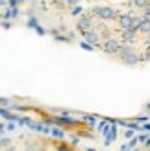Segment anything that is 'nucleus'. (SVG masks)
<instances>
[{
	"label": "nucleus",
	"instance_id": "obj_1",
	"mask_svg": "<svg viewBox=\"0 0 150 151\" xmlns=\"http://www.w3.org/2000/svg\"><path fill=\"white\" fill-rule=\"evenodd\" d=\"M119 55H121V61L124 65H128V66H135L139 63V55L133 52L130 46H122L121 52H119Z\"/></svg>",
	"mask_w": 150,
	"mask_h": 151
},
{
	"label": "nucleus",
	"instance_id": "obj_2",
	"mask_svg": "<svg viewBox=\"0 0 150 151\" xmlns=\"http://www.w3.org/2000/svg\"><path fill=\"white\" fill-rule=\"evenodd\" d=\"M95 13H96V17L102 19V20H111V19H115V17H117L115 9H113V7H108V6L95 7Z\"/></svg>",
	"mask_w": 150,
	"mask_h": 151
},
{
	"label": "nucleus",
	"instance_id": "obj_3",
	"mask_svg": "<svg viewBox=\"0 0 150 151\" xmlns=\"http://www.w3.org/2000/svg\"><path fill=\"white\" fill-rule=\"evenodd\" d=\"M121 42L119 41H115V39H108L106 42L102 44V50L106 52V54H119V52H121Z\"/></svg>",
	"mask_w": 150,
	"mask_h": 151
},
{
	"label": "nucleus",
	"instance_id": "obj_4",
	"mask_svg": "<svg viewBox=\"0 0 150 151\" xmlns=\"http://www.w3.org/2000/svg\"><path fill=\"white\" fill-rule=\"evenodd\" d=\"M119 24H121L122 32H126V29H133V17L132 15H121L119 17ZM135 32V29H133Z\"/></svg>",
	"mask_w": 150,
	"mask_h": 151
},
{
	"label": "nucleus",
	"instance_id": "obj_5",
	"mask_svg": "<svg viewBox=\"0 0 150 151\" xmlns=\"http://www.w3.org/2000/svg\"><path fill=\"white\" fill-rule=\"evenodd\" d=\"M78 29H80V32H84V33L93 32V20L89 19V17H82L78 20Z\"/></svg>",
	"mask_w": 150,
	"mask_h": 151
},
{
	"label": "nucleus",
	"instance_id": "obj_6",
	"mask_svg": "<svg viewBox=\"0 0 150 151\" xmlns=\"http://www.w3.org/2000/svg\"><path fill=\"white\" fill-rule=\"evenodd\" d=\"M135 32H139V33H150V22L148 20H145V19H141V22H139V26H137V29Z\"/></svg>",
	"mask_w": 150,
	"mask_h": 151
},
{
	"label": "nucleus",
	"instance_id": "obj_7",
	"mask_svg": "<svg viewBox=\"0 0 150 151\" xmlns=\"http://www.w3.org/2000/svg\"><path fill=\"white\" fill-rule=\"evenodd\" d=\"M85 41H87V42H91V44H98V42H100V35L93 29V32L85 33Z\"/></svg>",
	"mask_w": 150,
	"mask_h": 151
},
{
	"label": "nucleus",
	"instance_id": "obj_8",
	"mask_svg": "<svg viewBox=\"0 0 150 151\" xmlns=\"http://www.w3.org/2000/svg\"><path fill=\"white\" fill-rule=\"evenodd\" d=\"M121 39H122V42H133V39H135V32H133V29H126V32H122Z\"/></svg>",
	"mask_w": 150,
	"mask_h": 151
},
{
	"label": "nucleus",
	"instance_id": "obj_9",
	"mask_svg": "<svg viewBox=\"0 0 150 151\" xmlns=\"http://www.w3.org/2000/svg\"><path fill=\"white\" fill-rule=\"evenodd\" d=\"M143 19L145 20H148L150 22V2H148V6L145 7V15H143Z\"/></svg>",
	"mask_w": 150,
	"mask_h": 151
},
{
	"label": "nucleus",
	"instance_id": "obj_10",
	"mask_svg": "<svg viewBox=\"0 0 150 151\" xmlns=\"http://www.w3.org/2000/svg\"><path fill=\"white\" fill-rule=\"evenodd\" d=\"M133 6H137V7H146L148 2H145V0H137V2H133Z\"/></svg>",
	"mask_w": 150,
	"mask_h": 151
},
{
	"label": "nucleus",
	"instance_id": "obj_11",
	"mask_svg": "<svg viewBox=\"0 0 150 151\" xmlns=\"http://www.w3.org/2000/svg\"><path fill=\"white\" fill-rule=\"evenodd\" d=\"M0 146H4V147H6V151H7V146H11V140H9V138H4L2 142H0Z\"/></svg>",
	"mask_w": 150,
	"mask_h": 151
},
{
	"label": "nucleus",
	"instance_id": "obj_12",
	"mask_svg": "<svg viewBox=\"0 0 150 151\" xmlns=\"http://www.w3.org/2000/svg\"><path fill=\"white\" fill-rule=\"evenodd\" d=\"M54 137H58V138H61V137H63V133L59 131V129H54Z\"/></svg>",
	"mask_w": 150,
	"mask_h": 151
},
{
	"label": "nucleus",
	"instance_id": "obj_13",
	"mask_svg": "<svg viewBox=\"0 0 150 151\" xmlns=\"http://www.w3.org/2000/svg\"><path fill=\"white\" fill-rule=\"evenodd\" d=\"M145 59H146V61H150V48L146 50V54H145Z\"/></svg>",
	"mask_w": 150,
	"mask_h": 151
},
{
	"label": "nucleus",
	"instance_id": "obj_14",
	"mask_svg": "<svg viewBox=\"0 0 150 151\" xmlns=\"http://www.w3.org/2000/svg\"><path fill=\"white\" fill-rule=\"evenodd\" d=\"M146 44H148V46H150V33L146 35Z\"/></svg>",
	"mask_w": 150,
	"mask_h": 151
}]
</instances>
